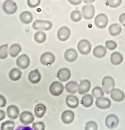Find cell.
I'll list each match as a JSON object with an SVG mask.
<instances>
[{"label": "cell", "instance_id": "cell-8", "mask_svg": "<svg viewBox=\"0 0 125 130\" xmlns=\"http://www.w3.org/2000/svg\"><path fill=\"white\" fill-rule=\"evenodd\" d=\"M34 120H35L34 116L30 111H25L22 112L20 115V121L24 125H28L30 123H32Z\"/></svg>", "mask_w": 125, "mask_h": 130}, {"label": "cell", "instance_id": "cell-6", "mask_svg": "<svg viewBox=\"0 0 125 130\" xmlns=\"http://www.w3.org/2000/svg\"><path fill=\"white\" fill-rule=\"evenodd\" d=\"M95 25L100 29H103V28H106L108 23V16L103 13L99 14L95 18Z\"/></svg>", "mask_w": 125, "mask_h": 130}, {"label": "cell", "instance_id": "cell-42", "mask_svg": "<svg viewBox=\"0 0 125 130\" xmlns=\"http://www.w3.org/2000/svg\"><path fill=\"white\" fill-rule=\"evenodd\" d=\"M119 20L121 23L123 24V26L125 27V13H122V14L119 16Z\"/></svg>", "mask_w": 125, "mask_h": 130}, {"label": "cell", "instance_id": "cell-4", "mask_svg": "<svg viewBox=\"0 0 125 130\" xmlns=\"http://www.w3.org/2000/svg\"><path fill=\"white\" fill-rule=\"evenodd\" d=\"M78 51L83 55H87L91 50V45L89 41L86 40H80L77 46Z\"/></svg>", "mask_w": 125, "mask_h": 130}, {"label": "cell", "instance_id": "cell-21", "mask_svg": "<svg viewBox=\"0 0 125 130\" xmlns=\"http://www.w3.org/2000/svg\"><path fill=\"white\" fill-rule=\"evenodd\" d=\"M66 103L71 108H76L78 106L79 99L74 95H68L66 98Z\"/></svg>", "mask_w": 125, "mask_h": 130}, {"label": "cell", "instance_id": "cell-38", "mask_svg": "<svg viewBox=\"0 0 125 130\" xmlns=\"http://www.w3.org/2000/svg\"><path fill=\"white\" fill-rule=\"evenodd\" d=\"M106 48L109 50H114L117 47V43L112 40L107 41L105 43Z\"/></svg>", "mask_w": 125, "mask_h": 130}, {"label": "cell", "instance_id": "cell-23", "mask_svg": "<svg viewBox=\"0 0 125 130\" xmlns=\"http://www.w3.org/2000/svg\"><path fill=\"white\" fill-rule=\"evenodd\" d=\"M20 19L24 24H29L32 22L33 16L29 11H23L20 14Z\"/></svg>", "mask_w": 125, "mask_h": 130}, {"label": "cell", "instance_id": "cell-31", "mask_svg": "<svg viewBox=\"0 0 125 130\" xmlns=\"http://www.w3.org/2000/svg\"><path fill=\"white\" fill-rule=\"evenodd\" d=\"M35 41L38 43H44L46 39V35L44 32L41 31H39L35 33V36H34Z\"/></svg>", "mask_w": 125, "mask_h": 130}, {"label": "cell", "instance_id": "cell-10", "mask_svg": "<svg viewBox=\"0 0 125 130\" xmlns=\"http://www.w3.org/2000/svg\"><path fill=\"white\" fill-rule=\"evenodd\" d=\"M30 63V59L28 56V55L23 54L22 55H20L16 59V64L20 68L24 70L26 69L29 66Z\"/></svg>", "mask_w": 125, "mask_h": 130}, {"label": "cell", "instance_id": "cell-19", "mask_svg": "<svg viewBox=\"0 0 125 130\" xmlns=\"http://www.w3.org/2000/svg\"><path fill=\"white\" fill-rule=\"evenodd\" d=\"M78 53L74 49H68L65 53V58L67 61L73 62L78 58Z\"/></svg>", "mask_w": 125, "mask_h": 130}, {"label": "cell", "instance_id": "cell-33", "mask_svg": "<svg viewBox=\"0 0 125 130\" xmlns=\"http://www.w3.org/2000/svg\"><path fill=\"white\" fill-rule=\"evenodd\" d=\"M92 94H93V96L95 98H100L103 97V96H104V91H103V89L101 87L96 86V87L94 88L93 90H92Z\"/></svg>", "mask_w": 125, "mask_h": 130}, {"label": "cell", "instance_id": "cell-17", "mask_svg": "<svg viewBox=\"0 0 125 130\" xmlns=\"http://www.w3.org/2000/svg\"><path fill=\"white\" fill-rule=\"evenodd\" d=\"M124 93L119 89L113 88L111 91V98L116 102H120L124 99Z\"/></svg>", "mask_w": 125, "mask_h": 130}, {"label": "cell", "instance_id": "cell-9", "mask_svg": "<svg viewBox=\"0 0 125 130\" xmlns=\"http://www.w3.org/2000/svg\"><path fill=\"white\" fill-rule=\"evenodd\" d=\"M106 126L110 129H114L119 124V118L115 115H110L106 118Z\"/></svg>", "mask_w": 125, "mask_h": 130}, {"label": "cell", "instance_id": "cell-12", "mask_svg": "<svg viewBox=\"0 0 125 130\" xmlns=\"http://www.w3.org/2000/svg\"><path fill=\"white\" fill-rule=\"evenodd\" d=\"M71 35L70 28L66 26H63L59 29L57 32V36L59 40L61 41H65L68 40Z\"/></svg>", "mask_w": 125, "mask_h": 130}, {"label": "cell", "instance_id": "cell-32", "mask_svg": "<svg viewBox=\"0 0 125 130\" xmlns=\"http://www.w3.org/2000/svg\"><path fill=\"white\" fill-rule=\"evenodd\" d=\"M8 55V45L7 44L0 46V59L7 58Z\"/></svg>", "mask_w": 125, "mask_h": 130}, {"label": "cell", "instance_id": "cell-25", "mask_svg": "<svg viewBox=\"0 0 125 130\" xmlns=\"http://www.w3.org/2000/svg\"><path fill=\"white\" fill-rule=\"evenodd\" d=\"M106 55V50L103 46L100 45L95 47L93 50V55L98 58H102Z\"/></svg>", "mask_w": 125, "mask_h": 130}, {"label": "cell", "instance_id": "cell-16", "mask_svg": "<svg viewBox=\"0 0 125 130\" xmlns=\"http://www.w3.org/2000/svg\"><path fill=\"white\" fill-rule=\"evenodd\" d=\"M111 105V101L107 98L101 97L96 99V106L100 109H108Z\"/></svg>", "mask_w": 125, "mask_h": 130}, {"label": "cell", "instance_id": "cell-18", "mask_svg": "<svg viewBox=\"0 0 125 130\" xmlns=\"http://www.w3.org/2000/svg\"><path fill=\"white\" fill-rule=\"evenodd\" d=\"M74 119V112L71 110H65L61 115V120L65 124H70Z\"/></svg>", "mask_w": 125, "mask_h": 130}, {"label": "cell", "instance_id": "cell-20", "mask_svg": "<svg viewBox=\"0 0 125 130\" xmlns=\"http://www.w3.org/2000/svg\"><path fill=\"white\" fill-rule=\"evenodd\" d=\"M41 76L38 70L31 71L28 74V80L33 84H37L40 81Z\"/></svg>", "mask_w": 125, "mask_h": 130}, {"label": "cell", "instance_id": "cell-37", "mask_svg": "<svg viewBox=\"0 0 125 130\" xmlns=\"http://www.w3.org/2000/svg\"><path fill=\"white\" fill-rule=\"evenodd\" d=\"M107 3L111 8H117L121 4L122 0H107Z\"/></svg>", "mask_w": 125, "mask_h": 130}, {"label": "cell", "instance_id": "cell-24", "mask_svg": "<svg viewBox=\"0 0 125 130\" xmlns=\"http://www.w3.org/2000/svg\"><path fill=\"white\" fill-rule=\"evenodd\" d=\"M78 84L76 81H71L65 85V89L67 91L68 93L71 94H75L78 91Z\"/></svg>", "mask_w": 125, "mask_h": 130}, {"label": "cell", "instance_id": "cell-43", "mask_svg": "<svg viewBox=\"0 0 125 130\" xmlns=\"http://www.w3.org/2000/svg\"><path fill=\"white\" fill-rule=\"evenodd\" d=\"M68 1L73 5H78L82 2V0H68Z\"/></svg>", "mask_w": 125, "mask_h": 130}, {"label": "cell", "instance_id": "cell-11", "mask_svg": "<svg viewBox=\"0 0 125 130\" xmlns=\"http://www.w3.org/2000/svg\"><path fill=\"white\" fill-rule=\"evenodd\" d=\"M83 16L86 20H91L94 17L95 9L93 5H85L82 8Z\"/></svg>", "mask_w": 125, "mask_h": 130}, {"label": "cell", "instance_id": "cell-28", "mask_svg": "<svg viewBox=\"0 0 125 130\" xmlns=\"http://www.w3.org/2000/svg\"><path fill=\"white\" fill-rule=\"evenodd\" d=\"M93 96L91 94H85L82 97L81 100V103L83 106L88 108L90 107L93 103Z\"/></svg>", "mask_w": 125, "mask_h": 130}, {"label": "cell", "instance_id": "cell-41", "mask_svg": "<svg viewBox=\"0 0 125 130\" xmlns=\"http://www.w3.org/2000/svg\"><path fill=\"white\" fill-rule=\"evenodd\" d=\"M6 104V100L3 95L0 94V108L5 107Z\"/></svg>", "mask_w": 125, "mask_h": 130}, {"label": "cell", "instance_id": "cell-34", "mask_svg": "<svg viewBox=\"0 0 125 130\" xmlns=\"http://www.w3.org/2000/svg\"><path fill=\"white\" fill-rule=\"evenodd\" d=\"M14 128V123L13 121H6L1 124V130H13Z\"/></svg>", "mask_w": 125, "mask_h": 130}, {"label": "cell", "instance_id": "cell-5", "mask_svg": "<svg viewBox=\"0 0 125 130\" xmlns=\"http://www.w3.org/2000/svg\"><path fill=\"white\" fill-rule=\"evenodd\" d=\"M64 90L63 85L58 81H54L50 85V92L53 96H58L62 94Z\"/></svg>", "mask_w": 125, "mask_h": 130}, {"label": "cell", "instance_id": "cell-1", "mask_svg": "<svg viewBox=\"0 0 125 130\" xmlns=\"http://www.w3.org/2000/svg\"><path fill=\"white\" fill-rule=\"evenodd\" d=\"M53 24L51 21L46 20H38L33 23V28L35 30L48 31L51 29Z\"/></svg>", "mask_w": 125, "mask_h": 130}, {"label": "cell", "instance_id": "cell-27", "mask_svg": "<svg viewBox=\"0 0 125 130\" xmlns=\"http://www.w3.org/2000/svg\"><path fill=\"white\" fill-rule=\"evenodd\" d=\"M22 76V72L19 69L13 68L9 73V78L12 81H18L21 78Z\"/></svg>", "mask_w": 125, "mask_h": 130}, {"label": "cell", "instance_id": "cell-15", "mask_svg": "<svg viewBox=\"0 0 125 130\" xmlns=\"http://www.w3.org/2000/svg\"><path fill=\"white\" fill-rule=\"evenodd\" d=\"M91 88V83L88 79L81 81L78 85V91L80 94H86L89 91Z\"/></svg>", "mask_w": 125, "mask_h": 130}, {"label": "cell", "instance_id": "cell-22", "mask_svg": "<svg viewBox=\"0 0 125 130\" xmlns=\"http://www.w3.org/2000/svg\"><path fill=\"white\" fill-rule=\"evenodd\" d=\"M110 60L113 65H119L123 60V55L119 52H114L111 54Z\"/></svg>", "mask_w": 125, "mask_h": 130}, {"label": "cell", "instance_id": "cell-45", "mask_svg": "<svg viewBox=\"0 0 125 130\" xmlns=\"http://www.w3.org/2000/svg\"><path fill=\"white\" fill-rule=\"evenodd\" d=\"M83 1L85 3L88 4V3H93L95 0H83Z\"/></svg>", "mask_w": 125, "mask_h": 130}, {"label": "cell", "instance_id": "cell-36", "mask_svg": "<svg viewBox=\"0 0 125 130\" xmlns=\"http://www.w3.org/2000/svg\"><path fill=\"white\" fill-rule=\"evenodd\" d=\"M32 128L35 130H44L45 129V125L44 123L41 121L36 122V123H33Z\"/></svg>", "mask_w": 125, "mask_h": 130}, {"label": "cell", "instance_id": "cell-29", "mask_svg": "<svg viewBox=\"0 0 125 130\" xmlns=\"http://www.w3.org/2000/svg\"><path fill=\"white\" fill-rule=\"evenodd\" d=\"M108 30H109L110 34L111 36H116L121 33L122 31V28L119 24L115 23L110 26Z\"/></svg>", "mask_w": 125, "mask_h": 130}, {"label": "cell", "instance_id": "cell-35", "mask_svg": "<svg viewBox=\"0 0 125 130\" xmlns=\"http://www.w3.org/2000/svg\"><path fill=\"white\" fill-rule=\"evenodd\" d=\"M71 19L74 22H78L82 18V14L81 12L78 10H74L71 12L70 15Z\"/></svg>", "mask_w": 125, "mask_h": 130}, {"label": "cell", "instance_id": "cell-44", "mask_svg": "<svg viewBox=\"0 0 125 130\" xmlns=\"http://www.w3.org/2000/svg\"><path fill=\"white\" fill-rule=\"evenodd\" d=\"M5 115H6L5 112L3 110H1V109H0V121H2L3 120H4V119H5Z\"/></svg>", "mask_w": 125, "mask_h": 130}, {"label": "cell", "instance_id": "cell-39", "mask_svg": "<svg viewBox=\"0 0 125 130\" xmlns=\"http://www.w3.org/2000/svg\"><path fill=\"white\" fill-rule=\"evenodd\" d=\"M86 130H97L98 125L96 122L95 121H89L86 123L85 126Z\"/></svg>", "mask_w": 125, "mask_h": 130}, {"label": "cell", "instance_id": "cell-3", "mask_svg": "<svg viewBox=\"0 0 125 130\" xmlns=\"http://www.w3.org/2000/svg\"><path fill=\"white\" fill-rule=\"evenodd\" d=\"M103 90L106 94L111 93V90L115 88V83L113 78L111 76H105L102 81Z\"/></svg>", "mask_w": 125, "mask_h": 130}, {"label": "cell", "instance_id": "cell-2", "mask_svg": "<svg viewBox=\"0 0 125 130\" xmlns=\"http://www.w3.org/2000/svg\"><path fill=\"white\" fill-rule=\"evenodd\" d=\"M18 6L13 0H6L3 4V10L8 14H13L17 11Z\"/></svg>", "mask_w": 125, "mask_h": 130}, {"label": "cell", "instance_id": "cell-14", "mask_svg": "<svg viewBox=\"0 0 125 130\" xmlns=\"http://www.w3.org/2000/svg\"><path fill=\"white\" fill-rule=\"evenodd\" d=\"M6 114L9 118L15 120L20 115V109L15 105H10L6 109Z\"/></svg>", "mask_w": 125, "mask_h": 130}, {"label": "cell", "instance_id": "cell-40", "mask_svg": "<svg viewBox=\"0 0 125 130\" xmlns=\"http://www.w3.org/2000/svg\"><path fill=\"white\" fill-rule=\"evenodd\" d=\"M41 3V0H28L27 3L31 8H35L39 6Z\"/></svg>", "mask_w": 125, "mask_h": 130}, {"label": "cell", "instance_id": "cell-26", "mask_svg": "<svg viewBox=\"0 0 125 130\" xmlns=\"http://www.w3.org/2000/svg\"><path fill=\"white\" fill-rule=\"evenodd\" d=\"M46 111V107L43 104L39 103L36 106L35 108V114L36 117L41 118L43 117Z\"/></svg>", "mask_w": 125, "mask_h": 130}, {"label": "cell", "instance_id": "cell-13", "mask_svg": "<svg viewBox=\"0 0 125 130\" xmlns=\"http://www.w3.org/2000/svg\"><path fill=\"white\" fill-rule=\"evenodd\" d=\"M57 77L62 82H66L69 80L71 77V71L68 68H63L60 69L57 73Z\"/></svg>", "mask_w": 125, "mask_h": 130}, {"label": "cell", "instance_id": "cell-7", "mask_svg": "<svg viewBox=\"0 0 125 130\" xmlns=\"http://www.w3.org/2000/svg\"><path fill=\"white\" fill-rule=\"evenodd\" d=\"M55 56L52 53L46 52L41 56L40 61L43 65L50 66L55 62Z\"/></svg>", "mask_w": 125, "mask_h": 130}, {"label": "cell", "instance_id": "cell-30", "mask_svg": "<svg viewBox=\"0 0 125 130\" xmlns=\"http://www.w3.org/2000/svg\"><path fill=\"white\" fill-rule=\"evenodd\" d=\"M21 51V46L18 44H13L10 46L9 50V55L13 58H15Z\"/></svg>", "mask_w": 125, "mask_h": 130}]
</instances>
